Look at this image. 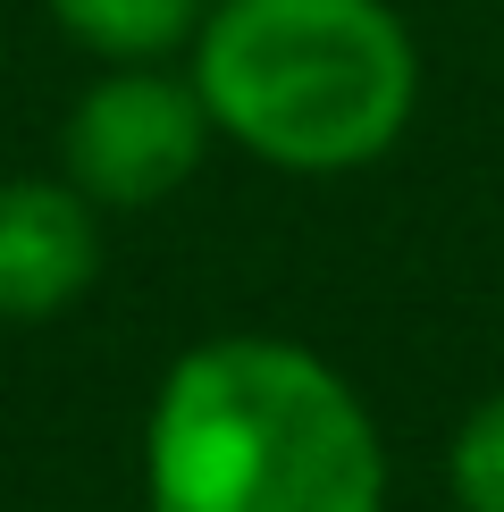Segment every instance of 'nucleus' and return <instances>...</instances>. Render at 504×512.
Returning <instances> with one entry per match:
<instances>
[{"instance_id": "obj_1", "label": "nucleus", "mask_w": 504, "mask_h": 512, "mask_svg": "<svg viewBox=\"0 0 504 512\" xmlns=\"http://www.w3.org/2000/svg\"><path fill=\"white\" fill-rule=\"evenodd\" d=\"M143 512H387V437L328 353L227 328L152 387Z\"/></svg>"}, {"instance_id": "obj_2", "label": "nucleus", "mask_w": 504, "mask_h": 512, "mask_svg": "<svg viewBox=\"0 0 504 512\" xmlns=\"http://www.w3.org/2000/svg\"><path fill=\"white\" fill-rule=\"evenodd\" d=\"M185 76L219 143L278 177L378 168L420 118V42L395 0H210Z\"/></svg>"}, {"instance_id": "obj_3", "label": "nucleus", "mask_w": 504, "mask_h": 512, "mask_svg": "<svg viewBox=\"0 0 504 512\" xmlns=\"http://www.w3.org/2000/svg\"><path fill=\"white\" fill-rule=\"evenodd\" d=\"M210 126L185 59H143V68H101L59 118V177L93 210H152L202 177Z\"/></svg>"}, {"instance_id": "obj_4", "label": "nucleus", "mask_w": 504, "mask_h": 512, "mask_svg": "<svg viewBox=\"0 0 504 512\" xmlns=\"http://www.w3.org/2000/svg\"><path fill=\"white\" fill-rule=\"evenodd\" d=\"M101 210L68 177H0V319L34 328L93 294Z\"/></svg>"}, {"instance_id": "obj_5", "label": "nucleus", "mask_w": 504, "mask_h": 512, "mask_svg": "<svg viewBox=\"0 0 504 512\" xmlns=\"http://www.w3.org/2000/svg\"><path fill=\"white\" fill-rule=\"evenodd\" d=\"M51 26L101 68H143V59H185L210 17V0H42Z\"/></svg>"}, {"instance_id": "obj_6", "label": "nucleus", "mask_w": 504, "mask_h": 512, "mask_svg": "<svg viewBox=\"0 0 504 512\" xmlns=\"http://www.w3.org/2000/svg\"><path fill=\"white\" fill-rule=\"evenodd\" d=\"M446 496L454 512H504V387L479 395L446 437Z\"/></svg>"}]
</instances>
